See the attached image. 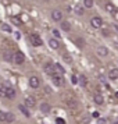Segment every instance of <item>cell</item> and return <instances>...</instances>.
Returning a JSON list of instances; mask_svg holds the SVG:
<instances>
[{
    "instance_id": "9a60e30c",
    "label": "cell",
    "mask_w": 118,
    "mask_h": 124,
    "mask_svg": "<svg viewBox=\"0 0 118 124\" xmlns=\"http://www.w3.org/2000/svg\"><path fill=\"white\" fill-rule=\"evenodd\" d=\"M97 54L99 56H107L108 54V49H107L106 46H100V47H97Z\"/></svg>"
},
{
    "instance_id": "f546056e",
    "label": "cell",
    "mask_w": 118,
    "mask_h": 124,
    "mask_svg": "<svg viewBox=\"0 0 118 124\" xmlns=\"http://www.w3.org/2000/svg\"><path fill=\"white\" fill-rule=\"evenodd\" d=\"M71 81H72V84H78V77L76 75H72L71 77Z\"/></svg>"
},
{
    "instance_id": "836d02e7",
    "label": "cell",
    "mask_w": 118,
    "mask_h": 124,
    "mask_svg": "<svg viewBox=\"0 0 118 124\" xmlns=\"http://www.w3.org/2000/svg\"><path fill=\"white\" fill-rule=\"evenodd\" d=\"M57 124H65V121L62 118H57Z\"/></svg>"
},
{
    "instance_id": "d6a6232c",
    "label": "cell",
    "mask_w": 118,
    "mask_h": 124,
    "mask_svg": "<svg viewBox=\"0 0 118 124\" xmlns=\"http://www.w3.org/2000/svg\"><path fill=\"white\" fill-rule=\"evenodd\" d=\"M97 123H99V124H106V120H104V118H99V120H97Z\"/></svg>"
},
{
    "instance_id": "2e32d148",
    "label": "cell",
    "mask_w": 118,
    "mask_h": 124,
    "mask_svg": "<svg viewBox=\"0 0 118 124\" xmlns=\"http://www.w3.org/2000/svg\"><path fill=\"white\" fill-rule=\"evenodd\" d=\"M40 112L45 113V114H47V113L50 112V105H49V103H46V102H43V103L40 105Z\"/></svg>"
},
{
    "instance_id": "9c48e42d",
    "label": "cell",
    "mask_w": 118,
    "mask_h": 124,
    "mask_svg": "<svg viewBox=\"0 0 118 124\" xmlns=\"http://www.w3.org/2000/svg\"><path fill=\"white\" fill-rule=\"evenodd\" d=\"M15 95H17V93H15V89L11 88V86H8V88H7V92H6V98L7 99H14Z\"/></svg>"
},
{
    "instance_id": "5b68a950",
    "label": "cell",
    "mask_w": 118,
    "mask_h": 124,
    "mask_svg": "<svg viewBox=\"0 0 118 124\" xmlns=\"http://www.w3.org/2000/svg\"><path fill=\"white\" fill-rule=\"evenodd\" d=\"M43 70H45L49 75H53V74L56 73V70H54V64H53V63H45Z\"/></svg>"
},
{
    "instance_id": "cb8c5ba5",
    "label": "cell",
    "mask_w": 118,
    "mask_h": 124,
    "mask_svg": "<svg viewBox=\"0 0 118 124\" xmlns=\"http://www.w3.org/2000/svg\"><path fill=\"white\" fill-rule=\"evenodd\" d=\"M106 10L108 13H115V7L112 6L111 3H107V4H106Z\"/></svg>"
},
{
    "instance_id": "f1b7e54d",
    "label": "cell",
    "mask_w": 118,
    "mask_h": 124,
    "mask_svg": "<svg viewBox=\"0 0 118 124\" xmlns=\"http://www.w3.org/2000/svg\"><path fill=\"white\" fill-rule=\"evenodd\" d=\"M0 121H6V113L0 110Z\"/></svg>"
},
{
    "instance_id": "7a4b0ae2",
    "label": "cell",
    "mask_w": 118,
    "mask_h": 124,
    "mask_svg": "<svg viewBox=\"0 0 118 124\" xmlns=\"http://www.w3.org/2000/svg\"><path fill=\"white\" fill-rule=\"evenodd\" d=\"M13 62L15 63V64H22V63L25 62V56L22 54V52H15V53H14Z\"/></svg>"
},
{
    "instance_id": "b9f144b4",
    "label": "cell",
    "mask_w": 118,
    "mask_h": 124,
    "mask_svg": "<svg viewBox=\"0 0 118 124\" xmlns=\"http://www.w3.org/2000/svg\"><path fill=\"white\" fill-rule=\"evenodd\" d=\"M114 124H118V121H115V123H114Z\"/></svg>"
},
{
    "instance_id": "44dd1931",
    "label": "cell",
    "mask_w": 118,
    "mask_h": 124,
    "mask_svg": "<svg viewBox=\"0 0 118 124\" xmlns=\"http://www.w3.org/2000/svg\"><path fill=\"white\" fill-rule=\"evenodd\" d=\"M79 123L81 124H89L90 123V117L89 116H82V117L79 118Z\"/></svg>"
},
{
    "instance_id": "277c9868",
    "label": "cell",
    "mask_w": 118,
    "mask_h": 124,
    "mask_svg": "<svg viewBox=\"0 0 118 124\" xmlns=\"http://www.w3.org/2000/svg\"><path fill=\"white\" fill-rule=\"evenodd\" d=\"M62 17H64V14H62L60 10H53V11H51V18H53L56 23L62 21Z\"/></svg>"
},
{
    "instance_id": "1f68e13d",
    "label": "cell",
    "mask_w": 118,
    "mask_h": 124,
    "mask_svg": "<svg viewBox=\"0 0 118 124\" xmlns=\"http://www.w3.org/2000/svg\"><path fill=\"white\" fill-rule=\"evenodd\" d=\"M45 91L47 92V95H50V93H51V89H50V86H45Z\"/></svg>"
},
{
    "instance_id": "ba28073f",
    "label": "cell",
    "mask_w": 118,
    "mask_h": 124,
    "mask_svg": "<svg viewBox=\"0 0 118 124\" xmlns=\"http://www.w3.org/2000/svg\"><path fill=\"white\" fill-rule=\"evenodd\" d=\"M35 103H36V102H35L34 96H27V98H25V102H24V105L28 107V109H34Z\"/></svg>"
},
{
    "instance_id": "4fadbf2b",
    "label": "cell",
    "mask_w": 118,
    "mask_h": 124,
    "mask_svg": "<svg viewBox=\"0 0 118 124\" xmlns=\"http://www.w3.org/2000/svg\"><path fill=\"white\" fill-rule=\"evenodd\" d=\"M93 99H95L96 105H103V103H104V98H103V95H101V93H95Z\"/></svg>"
},
{
    "instance_id": "8fae6325",
    "label": "cell",
    "mask_w": 118,
    "mask_h": 124,
    "mask_svg": "<svg viewBox=\"0 0 118 124\" xmlns=\"http://www.w3.org/2000/svg\"><path fill=\"white\" fill-rule=\"evenodd\" d=\"M49 46H50L51 49H54V50H56V49L60 47V42H58L56 38H51V39L49 40Z\"/></svg>"
},
{
    "instance_id": "8d00e7d4",
    "label": "cell",
    "mask_w": 118,
    "mask_h": 124,
    "mask_svg": "<svg viewBox=\"0 0 118 124\" xmlns=\"http://www.w3.org/2000/svg\"><path fill=\"white\" fill-rule=\"evenodd\" d=\"M103 34H104V35L107 36V35H108V31H107V29H103Z\"/></svg>"
},
{
    "instance_id": "d4e9b609",
    "label": "cell",
    "mask_w": 118,
    "mask_h": 124,
    "mask_svg": "<svg viewBox=\"0 0 118 124\" xmlns=\"http://www.w3.org/2000/svg\"><path fill=\"white\" fill-rule=\"evenodd\" d=\"M11 23L15 24V25H22V21H21L18 17H15V16H14V17H11Z\"/></svg>"
},
{
    "instance_id": "30bf717a",
    "label": "cell",
    "mask_w": 118,
    "mask_h": 124,
    "mask_svg": "<svg viewBox=\"0 0 118 124\" xmlns=\"http://www.w3.org/2000/svg\"><path fill=\"white\" fill-rule=\"evenodd\" d=\"M18 109H20V112L22 113L25 117H31V113H29V109L25 105H18Z\"/></svg>"
},
{
    "instance_id": "f35d334b",
    "label": "cell",
    "mask_w": 118,
    "mask_h": 124,
    "mask_svg": "<svg viewBox=\"0 0 118 124\" xmlns=\"http://www.w3.org/2000/svg\"><path fill=\"white\" fill-rule=\"evenodd\" d=\"M115 18L118 20V11H115Z\"/></svg>"
},
{
    "instance_id": "d6986e66",
    "label": "cell",
    "mask_w": 118,
    "mask_h": 124,
    "mask_svg": "<svg viewBox=\"0 0 118 124\" xmlns=\"http://www.w3.org/2000/svg\"><path fill=\"white\" fill-rule=\"evenodd\" d=\"M54 70H56L57 74H61V75L65 73V70L62 68V66H61V64H58V63H56V64H54Z\"/></svg>"
},
{
    "instance_id": "4316f807",
    "label": "cell",
    "mask_w": 118,
    "mask_h": 124,
    "mask_svg": "<svg viewBox=\"0 0 118 124\" xmlns=\"http://www.w3.org/2000/svg\"><path fill=\"white\" fill-rule=\"evenodd\" d=\"M1 29L6 31V32H11V27L8 24H1Z\"/></svg>"
},
{
    "instance_id": "e0dca14e",
    "label": "cell",
    "mask_w": 118,
    "mask_h": 124,
    "mask_svg": "<svg viewBox=\"0 0 118 124\" xmlns=\"http://www.w3.org/2000/svg\"><path fill=\"white\" fill-rule=\"evenodd\" d=\"M78 82L81 86H86V84H88V79H86V77H85L83 74H81L78 77Z\"/></svg>"
},
{
    "instance_id": "ac0fdd59",
    "label": "cell",
    "mask_w": 118,
    "mask_h": 124,
    "mask_svg": "<svg viewBox=\"0 0 118 124\" xmlns=\"http://www.w3.org/2000/svg\"><path fill=\"white\" fill-rule=\"evenodd\" d=\"M7 88H8V85H7V84H0V96H3V98H6Z\"/></svg>"
},
{
    "instance_id": "5bb4252c",
    "label": "cell",
    "mask_w": 118,
    "mask_h": 124,
    "mask_svg": "<svg viewBox=\"0 0 118 124\" xmlns=\"http://www.w3.org/2000/svg\"><path fill=\"white\" fill-rule=\"evenodd\" d=\"M108 78L110 79H118V68H111L108 71Z\"/></svg>"
},
{
    "instance_id": "7402d4cb",
    "label": "cell",
    "mask_w": 118,
    "mask_h": 124,
    "mask_svg": "<svg viewBox=\"0 0 118 124\" xmlns=\"http://www.w3.org/2000/svg\"><path fill=\"white\" fill-rule=\"evenodd\" d=\"M93 0H83V7L85 8H92L93 7Z\"/></svg>"
},
{
    "instance_id": "60d3db41",
    "label": "cell",
    "mask_w": 118,
    "mask_h": 124,
    "mask_svg": "<svg viewBox=\"0 0 118 124\" xmlns=\"http://www.w3.org/2000/svg\"><path fill=\"white\" fill-rule=\"evenodd\" d=\"M115 96H117V98H118V92H117V93H115Z\"/></svg>"
},
{
    "instance_id": "83f0119b",
    "label": "cell",
    "mask_w": 118,
    "mask_h": 124,
    "mask_svg": "<svg viewBox=\"0 0 118 124\" xmlns=\"http://www.w3.org/2000/svg\"><path fill=\"white\" fill-rule=\"evenodd\" d=\"M62 59H64V62L68 63V64H71V63H72V59H71V56H69V54H64V56H62Z\"/></svg>"
},
{
    "instance_id": "603a6c76",
    "label": "cell",
    "mask_w": 118,
    "mask_h": 124,
    "mask_svg": "<svg viewBox=\"0 0 118 124\" xmlns=\"http://www.w3.org/2000/svg\"><path fill=\"white\" fill-rule=\"evenodd\" d=\"M14 120H15V117H14L13 113H6V121L7 123H13Z\"/></svg>"
},
{
    "instance_id": "ffe728a7",
    "label": "cell",
    "mask_w": 118,
    "mask_h": 124,
    "mask_svg": "<svg viewBox=\"0 0 118 124\" xmlns=\"http://www.w3.org/2000/svg\"><path fill=\"white\" fill-rule=\"evenodd\" d=\"M60 27H61V29L62 31H65V32H68V31L71 29V25H69L68 21H61V25H60Z\"/></svg>"
},
{
    "instance_id": "d590c367",
    "label": "cell",
    "mask_w": 118,
    "mask_h": 124,
    "mask_svg": "<svg viewBox=\"0 0 118 124\" xmlns=\"http://www.w3.org/2000/svg\"><path fill=\"white\" fill-rule=\"evenodd\" d=\"M15 38H17V39H20V38H21V34H20V32H15Z\"/></svg>"
},
{
    "instance_id": "ab89813d",
    "label": "cell",
    "mask_w": 118,
    "mask_h": 124,
    "mask_svg": "<svg viewBox=\"0 0 118 124\" xmlns=\"http://www.w3.org/2000/svg\"><path fill=\"white\" fill-rule=\"evenodd\" d=\"M115 45H117V47H118V40H115Z\"/></svg>"
},
{
    "instance_id": "52a82bcc",
    "label": "cell",
    "mask_w": 118,
    "mask_h": 124,
    "mask_svg": "<svg viewBox=\"0 0 118 124\" xmlns=\"http://www.w3.org/2000/svg\"><path fill=\"white\" fill-rule=\"evenodd\" d=\"M31 43L34 46H42L43 45V40L40 39L39 35H31Z\"/></svg>"
},
{
    "instance_id": "e575fe53",
    "label": "cell",
    "mask_w": 118,
    "mask_h": 124,
    "mask_svg": "<svg viewBox=\"0 0 118 124\" xmlns=\"http://www.w3.org/2000/svg\"><path fill=\"white\" fill-rule=\"evenodd\" d=\"M92 117H95V118H100V116H99V113H97V112H95V113H93V116H92Z\"/></svg>"
},
{
    "instance_id": "6da1fadb",
    "label": "cell",
    "mask_w": 118,
    "mask_h": 124,
    "mask_svg": "<svg viewBox=\"0 0 118 124\" xmlns=\"http://www.w3.org/2000/svg\"><path fill=\"white\" fill-rule=\"evenodd\" d=\"M51 79H53V82H54L56 86H64V84H65V79H64V77H62L61 74L54 73L51 75Z\"/></svg>"
},
{
    "instance_id": "484cf974",
    "label": "cell",
    "mask_w": 118,
    "mask_h": 124,
    "mask_svg": "<svg viewBox=\"0 0 118 124\" xmlns=\"http://www.w3.org/2000/svg\"><path fill=\"white\" fill-rule=\"evenodd\" d=\"M75 13L78 14V16H83V7H81V6H75Z\"/></svg>"
},
{
    "instance_id": "8992f818",
    "label": "cell",
    "mask_w": 118,
    "mask_h": 124,
    "mask_svg": "<svg viewBox=\"0 0 118 124\" xmlns=\"http://www.w3.org/2000/svg\"><path fill=\"white\" fill-rule=\"evenodd\" d=\"M39 85H40L39 77H36V75H32V77L29 78V86H31V88H38Z\"/></svg>"
},
{
    "instance_id": "3957f363",
    "label": "cell",
    "mask_w": 118,
    "mask_h": 124,
    "mask_svg": "<svg viewBox=\"0 0 118 124\" xmlns=\"http://www.w3.org/2000/svg\"><path fill=\"white\" fill-rule=\"evenodd\" d=\"M90 24H92V27L95 29H100L101 25H103V20L100 17H93L90 20Z\"/></svg>"
},
{
    "instance_id": "74e56055",
    "label": "cell",
    "mask_w": 118,
    "mask_h": 124,
    "mask_svg": "<svg viewBox=\"0 0 118 124\" xmlns=\"http://www.w3.org/2000/svg\"><path fill=\"white\" fill-rule=\"evenodd\" d=\"M112 27H114V29H115V31L118 32V24H115V25H112Z\"/></svg>"
},
{
    "instance_id": "7c38bea8",
    "label": "cell",
    "mask_w": 118,
    "mask_h": 124,
    "mask_svg": "<svg viewBox=\"0 0 118 124\" xmlns=\"http://www.w3.org/2000/svg\"><path fill=\"white\" fill-rule=\"evenodd\" d=\"M3 59H4L6 62H13V59H14V54H13L10 50H4V52H3Z\"/></svg>"
},
{
    "instance_id": "4dcf8cb0",
    "label": "cell",
    "mask_w": 118,
    "mask_h": 124,
    "mask_svg": "<svg viewBox=\"0 0 118 124\" xmlns=\"http://www.w3.org/2000/svg\"><path fill=\"white\" fill-rule=\"evenodd\" d=\"M53 35H54V38H60V32H58V31H57V29H53Z\"/></svg>"
}]
</instances>
